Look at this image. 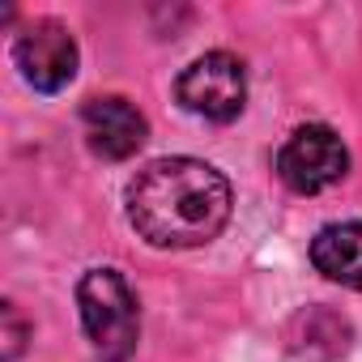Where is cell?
<instances>
[{"label": "cell", "mask_w": 362, "mask_h": 362, "mask_svg": "<svg viewBox=\"0 0 362 362\" xmlns=\"http://www.w3.org/2000/svg\"><path fill=\"white\" fill-rule=\"evenodd\" d=\"M345 170H349V149H345V141L328 124H307V128L290 132V141L277 153L281 184L303 192V197L332 188Z\"/></svg>", "instance_id": "4"}, {"label": "cell", "mask_w": 362, "mask_h": 362, "mask_svg": "<svg viewBox=\"0 0 362 362\" xmlns=\"http://www.w3.org/2000/svg\"><path fill=\"white\" fill-rule=\"evenodd\" d=\"M230 218V184L201 158H158L128 184V222L153 247H201Z\"/></svg>", "instance_id": "1"}, {"label": "cell", "mask_w": 362, "mask_h": 362, "mask_svg": "<svg viewBox=\"0 0 362 362\" xmlns=\"http://www.w3.org/2000/svg\"><path fill=\"white\" fill-rule=\"evenodd\" d=\"M175 94L184 103V111L214 124H230L247 103V73L230 52H205L175 81Z\"/></svg>", "instance_id": "3"}, {"label": "cell", "mask_w": 362, "mask_h": 362, "mask_svg": "<svg viewBox=\"0 0 362 362\" xmlns=\"http://www.w3.org/2000/svg\"><path fill=\"white\" fill-rule=\"evenodd\" d=\"M311 264L349 290H362V222H332L311 239Z\"/></svg>", "instance_id": "7"}, {"label": "cell", "mask_w": 362, "mask_h": 362, "mask_svg": "<svg viewBox=\"0 0 362 362\" xmlns=\"http://www.w3.org/2000/svg\"><path fill=\"white\" fill-rule=\"evenodd\" d=\"M13 64L22 69V77L35 90L56 94L77 77V39L69 35V26L52 22V18L30 22L13 39Z\"/></svg>", "instance_id": "5"}, {"label": "cell", "mask_w": 362, "mask_h": 362, "mask_svg": "<svg viewBox=\"0 0 362 362\" xmlns=\"http://www.w3.org/2000/svg\"><path fill=\"white\" fill-rule=\"evenodd\" d=\"M77 307H81L86 337L103 362H128L136 354V337H141L136 294L119 269H90L77 286Z\"/></svg>", "instance_id": "2"}, {"label": "cell", "mask_w": 362, "mask_h": 362, "mask_svg": "<svg viewBox=\"0 0 362 362\" xmlns=\"http://www.w3.org/2000/svg\"><path fill=\"white\" fill-rule=\"evenodd\" d=\"M0 315H5V358H18L22 354V341H26V324H22V315H18V307L13 303H5L0 307Z\"/></svg>", "instance_id": "8"}, {"label": "cell", "mask_w": 362, "mask_h": 362, "mask_svg": "<svg viewBox=\"0 0 362 362\" xmlns=\"http://www.w3.org/2000/svg\"><path fill=\"white\" fill-rule=\"evenodd\" d=\"M81 124H86V145H90L98 158H107V162L132 158V153L145 145V136H149L145 115H141L128 98H119V94L90 98L86 111H81Z\"/></svg>", "instance_id": "6"}]
</instances>
